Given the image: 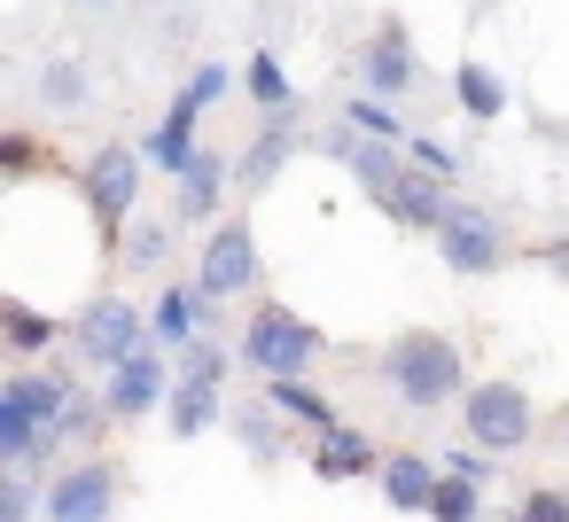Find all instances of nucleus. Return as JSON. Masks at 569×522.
<instances>
[{
	"mask_svg": "<svg viewBox=\"0 0 569 522\" xmlns=\"http://www.w3.org/2000/svg\"><path fill=\"white\" fill-rule=\"evenodd\" d=\"M343 164L359 172L367 203H375V211H390V227H413V234H429V227H437V211H445V180H429L398 141H359Z\"/></svg>",
	"mask_w": 569,
	"mask_h": 522,
	"instance_id": "nucleus-1",
	"label": "nucleus"
},
{
	"mask_svg": "<svg viewBox=\"0 0 569 522\" xmlns=\"http://www.w3.org/2000/svg\"><path fill=\"white\" fill-rule=\"evenodd\" d=\"M382 382H390L398 405L437 413V405H452V390L468 382V367H460V343H452V335L413 328V335H398V343L382 351Z\"/></svg>",
	"mask_w": 569,
	"mask_h": 522,
	"instance_id": "nucleus-2",
	"label": "nucleus"
},
{
	"mask_svg": "<svg viewBox=\"0 0 569 522\" xmlns=\"http://www.w3.org/2000/svg\"><path fill=\"white\" fill-rule=\"evenodd\" d=\"M452 398H460V436L483 444L491 460L515 452V444H530V429H538V413H530V398L515 382H460Z\"/></svg>",
	"mask_w": 569,
	"mask_h": 522,
	"instance_id": "nucleus-3",
	"label": "nucleus"
},
{
	"mask_svg": "<svg viewBox=\"0 0 569 522\" xmlns=\"http://www.w3.org/2000/svg\"><path fill=\"white\" fill-rule=\"evenodd\" d=\"M320 343L328 335L312 320H297L289 304H258L250 328H242V367H258V374H305L320 359Z\"/></svg>",
	"mask_w": 569,
	"mask_h": 522,
	"instance_id": "nucleus-4",
	"label": "nucleus"
},
{
	"mask_svg": "<svg viewBox=\"0 0 569 522\" xmlns=\"http://www.w3.org/2000/svg\"><path fill=\"white\" fill-rule=\"evenodd\" d=\"M102 374H110V382H102V398H94V405H102L110 421H149V413L164 405V382H172V351H164L157 335H141V343H133L126 359H110Z\"/></svg>",
	"mask_w": 569,
	"mask_h": 522,
	"instance_id": "nucleus-5",
	"label": "nucleus"
},
{
	"mask_svg": "<svg viewBox=\"0 0 569 522\" xmlns=\"http://www.w3.org/2000/svg\"><path fill=\"white\" fill-rule=\"evenodd\" d=\"M429 234H437V258H445L460 281H483V273L507 265V227H499L491 211H476V203H445Z\"/></svg>",
	"mask_w": 569,
	"mask_h": 522,
	"instance_id": "nucleus-6",
	"label": "nucleus"
},
{
	"mask_svg": "<svg viewBox=\"0 0 569 522\" xmlns=\"http://www.w3.org/2000/svg\"><path fill=\"white\" fill-rule=\"evenodd\" d=\"M258 281V234L250 219H211L203 227V250H196V297H242Z\"/></svg>",
	"mask_w": 569,
	"mask_h": 522,
	"instance_id": "nucleus-7",
	"label": "nucleus"
},
{
	"mask_svg": "<svg viewBox=\"0 0 569 522\" xmlns=\"http://www.w3.org/2000/svg\"><path fill=\"white\" fill-rule=\"evenodd\" d=\"M141 149H126V141H110V149H94L87 157V172H79V188H87V211H94V227L102 234H118L126 219H133V203H141Z\"/></svg>",
	"mask_w": 569,
	"mask_h": 522,
	"instance_id": "nucleus-8",
	"label": "nucleus"
},
{
	"mask_svg": "<svg viewBox=\"0 0 569 522\" xmlns=\"http://www.w3.org/2000/svg\"><path fill=\"white\" fill-rule=\"evenodd\" d=\"M118 506V468L110 460H71L40 499H32V514H56V522H102Z\"/></svg>",
	"mask_w": 569,
	"mask_h": 522,
	"instance_id": "nucleus-9",
	"label": "nucleus"
},
{
	"mask_svg": "<svg viewBox=\"0 0 569 522\" xmlns=\"http://www.w3.org/2000/svg\"><path fill=\"white\" fill-rule=\"evenodd\" d=\"M141 335H149V320H141V304H133V297H94V304L71 320V343H79V359H87V367L126 359Z\"/></svg>",
	"mask_w": 569,
	"mask_h": 522,
	"instance_id": "nucleus-10",
	"label": "nucleus"
},
{
	"mask_svg": "<svg viewBox=\"0 0 569 522\" xmlns=\"http://www.w3.org/2000/svg\"><path fill=\"white\" fill-rule=\"evenodd\" d=\"M227 157L219 149H188L180 164H172V219L180 227H211L219 211H227Z\"/></svg>",
	"mask_w": 569,
	"mask_h": 522,
	"instance_id": "nucleus-11",
	"label": "nucleus"
},
{
	"mask_svg": "<svg viewBox=\"0 0 569 522\" xmlns=\"http://www.w3.org/2000/svg\"><path fill=\"white\" fill-rule=\"evenodd\" d=\"M359 79H367V94H382V102H398L406 87H421V56H413L406 24H382V32L359 48Z\"/></svg>",
	"mask_w": 569,
	"mask_h": 522,
	"instance_id": "nucleus-12",
	"label": "nucleus"
},
{
	"mask_svg": "<svg viewBox=\"0 0 569 522\" xmlns=\"http://www.w3.org/2000/svg\"><path fill=\"white\" fill-rule=\"evenodd\" d=\"M289 157H297V110H289V118H266V133L242 149V164H227V180H234L242 195H266V188L289 172Z\"/></svg>",
	"mask_w": 569,
	"mask_h": 522,
	"instance_id": "nucleus-13",
	"label": "nucleus"
},
{
	"mask_svg": "<svg viewBox=\"0 0 569 522\" xmlns=\"http://www.w3.org/2000/svg\"><path fill=\"white\" fill-rule=\"evenodd\" d=\"M157 413H164V429H172L180 444H196L203 429H219V413H227V405H219V382H203V374H172Z\"/></svg>",
	"mask_w": 569,
	"mask_h": 522,
	"instance_id": "nucleus-14",
	"label": "nucleus"
},
{
	"mask_svg": "<svg viewBox=\"0 0 569 522\" xmlns=\"http://www.w3.org/2000/svg\"><path fill=\"white\" fill-rule=\"evenodd\" d=\"M375 468V444H367V429H351L343 413L320 429V444H312V475L320 483H351V475H367Z\"/></svg>",
	"mask_w": 569,
	"mask_h": 522,
	"instance_id": "nucleus-15",
	"label": "nucleus"
},
{
	"mask_svg": "<svg viewBox=\"0 0 569 522\" xmlns=\"http://www.w3.org/2000/svg\"><path fill=\"white\" fill-rule=\"evenodd\" d=\"M375 483H382V499L398 506V514H421V499H429V460L421 452H375V468H367Z\"/></svg>",
	"mask_w": 569,
	"mask_h": 522,
	"instance_id": "nucleus-16",
	"label": "nucleus"
},
{
	"mask_svg": "<svg viewBox=\"0 0 569 522\" xmlns=\"http://www.w3.org/2000/svg\"><path fill=\"white\" fill-rule=\"evenodd\" d=\"M196 328H211V297H196V281H172V289H157L149 335H157V343H180V335H196Z\"/></svg>",
	"mask_w": 569,
	"mask_h": 522,
	"instance_id": "nucleus-17",
	"label": "nucleus"
},
{
	"mask_svg": "<svg viewBox=\"0 0 569 522\" xmlns=\"http://www.w3.org/2000/svg\"><path fill=\"white\" fill-rule=\"evenodd\" d=\"M452 102H460L476 126H491V118L507 110V79H499L491 63H476V56H468V63H452Z\"/></svg>",
	"mask_w": 569,
	"mask_h": 522,
	"instance_id": "nucleus-18",
	"label": "nucleus"
},
{
	"mask_svg": "<svg viewBox=\"0 0 569 522\" xmlns=\"http://www.w3.org/2000/svg\"><path fill=\"white\" fill-rule=\"evenodd\" d=\"M196 118H203V110H196V102L180 94V102L164 110V126H157V133L141 141V164H149V172H172V164H180V157L196 149Z\"/></svg>",
	"mask_w": 569,
	"mask_h": 522,
	"instance_id": "nucleus-19",
	"label": "nucleus"
},
{
	"mask_svg": "<svg viewBox=\"0 0 569 522\" xmlns=\"http://www.w3.org/2000/svg\"><path fill=\"white\" fill-rule=\"evenodd\" d=\"M227 421H234V436H242V452H250V460H266V468H273V460L289 452V429H281V405H266V398H258V405H234Z\"/></svg>",
	"mask_w": 569,
	"mask_h": 522,
	"instance_id": "nucleus-20",
	"label": "nucleus"
},
{
	"mask_svg": "<svg viewBox=\"0 0 569 522\" xmlns=\"http://www.w3.org/2000/svg\"><path fill=\"white\" fill-rule=\"evenodd\" d=\"M266 405H281V421H305V429H328L336 421V405L305 374H266Z\"/></svg>",
	"mask_w": 569,
	"mask_h": 522,
	"instance_id": "nucleus-21",
	"label": "nucleus"
},
{
	"mask_svg": "<svg viewBox=\"0 0 569 522\" xmlns=\"http://www.w3.org/2000/svg\"><path fill=\"white\" fill-rule=\"evenodd\" d=\"M63 374H9V382H0V398H9V413H24V421H56V405H63Z\"/></svg>",
	"mask_w": 569,
	"mask_h": 522,
	"instance_id": "nucleus-22",
	"label": "nucleus"
},
{
	"mask_svg": "<svg viewBox=\"0 0 569 522\" xmlns=\"http://www.w3.org/2000/svg\"><path fill=\"white\" fill-rule=\"evenodd\" d=\"M421 514H437V522H476V514H483V491H476L468 475L437 468V475H429V499H421Z\"/></svg>",
	"mask_w": 569,
	"mask_h": 522,
	"instance_id": "nucleus-23",
	"label": "nucleus"
},
{
	"mask_svg": "<svg viewBox=\"0 0 569 522\" xmlns=\"http://www.w3.org/2000/svg\"><path fill=\"white\" fill-rule=\"evenodd\" d=\"M242 87H250V102H258L266 118H289V110H297V87H289V71L273 63V48H258V63L242 71Z\"/></svg>",
	"mask_w": 569,
	"mask_h": 522,
	"instance_id": "nucleus-24",
	"label": "nucleus"
},
{
	"mask_svg": "<svg viewBox=\"0 0 569 522\" xmlns=\"http://www.w3.org/2000/svg\"><path fill=\"white\" fill-rule=\"evenodd\" d=\"M87 94H94V79H87L71 56H56V63L40 71V102H48L56 118H79V110H87Z\"/></svg>",
	"mask_w": 569,
	"mask_h": 522,
	"instance_id": "nucleus-25",
	"label": "nucleus"
},
{
	"mask_svg": "<svg viewBox=\"0 0 569 522\" xmlns=\"http://www.w3.org/2000/svg\"><path fill=\"white\" fill-rule=\"evenodd\" d=\"M118 258H126L133 273H164V265H172V227H164V219H141L133 234L118 227Z\"/></svg>",
	"mask_w": 569,
	"mask_h": 522,
	"instance_id": "nucleus-26",
	"label": "nucleus"
},
{
	"mask_svg": "<svg viewBox=\"0 0 569 522\" xmlns=\"http://www.w3.org/2000/svg\"><path fill=\"white\" fill-rule=\"evenodd\" d=\"M0 335H9V351L40 359V351H48V343H56L63 328H56L48 312H32V304H17V297H9V304H0Z\"/></svg>",
	"mask_w": 569,
	"mask_h": 522,
	"instance_id": "nucleus-27",
	"label": "nucleus"
},
{
	"mask_svg": "<svg viewBox=\"0 0 569 522\" xmlns=\"http://www.w3.org/2000/svg\"><path fill=\"white\" fill-rule=\"evenodd\" d=\"M343 126H351L359 141H406V118H398L382 94H351V102H343Z\"/></svg>",
	"mask_w": 569,
	"mask_h": 522,
	"instance_id": "nucleus-28",
	"label": "nucleus"
},
{
	"mask_svg": "<svg viewBox=\"0 0 569 522\" xmlns=\"http://www.w3.org/2000/svg\"><path fill=\"white\" fill-rule=\"evenodd\" d=\"M398 149H406V157H413V164H421L429 180H460V157H452L445 141H429V133H406Z\"/></svg>",
	"mask_w": 569,
	"mask_h": 522,
	"instance_id": "nucleus-29",
	"label": "nucleus"
},
{
	"mask_svg": "<svg viewBox=\"0 0 569 522\" xmlns=\"http://www.w3.org/2000/svg\"><path fill=\"white\" fill-rule=\"evenodd\" d=\"M227 87H234V71H227V63H196V71H188V87H180V94H188V102H196V110H211V102H219V94H227Z\"/></svg>",
	"mask_w": 569,
	"mask_h": 522,
	"instance_id": "nucleus-30",
	"label": "nucleus"
},
{
	"mask_svg": "<svg viewBox=\"0 0 569 522\" xmlns=\"http://www.w3.org/2000/svg\"><path fill=\"white\" fill-rule=\"evenodd\" d=\"M40 164V141L32 133H0V180H17V172H32Z\"/></svg>",
	"mask_w": 569,
	"mask_h": 522,
	"instance_id": "nucleus-31",
	"label": "nucleus"
},
{
	"mask_svg": "<svg viewBox=\"0 0 569 522\" xmlns=\"http://www.w3.org/2000/svg\"><path fill=\"white\" fill-rule=\"evenodd\" d=\"M445 468H452V475H468V483H491V452H483V444H468V436L445 452Z\"/></svg>",
	"mask_w": 569,
	"mask_h": 522,
	"instance_id": "nucleus-32",
	"label": "nucleus"
},
{
	"mask_svg": "<svg viewBox=\"0 0 569 522\" xmlns=\"http://www.w3.org/2000/svg\"><path fill=\"white\" fill-rule=\"evenodd\" d=\"M522 522H569V491H530L522 499Z\"/></svg>",
	"mask_w": 569,
	"mask_h": 522,
	"instance_id": "nucleus-33",
	"label": "nucleus"
},
{
	"mask_svg": "<svg viewBox=\"0 0 569 522\" xmlns=\"http://www.w3.org/2000/svg\"><path fill=\"white\" fill-rule=\"evenodd\" d=\"M24 514H32V491H24L17 468H9V475H0V522H24Z\"/></svg>",
	"mask_w": 569,
	"mask_h": 522,
	"instance_id": "nucleus-34",
	"label": "nucleus"
},
{
	"mask_svg": "<svg viewBox=\"0 0 569 522\" xmlns=\"http://www.w3.org/2000/svg\"><path fill=\"white\" fill-rule=\"evenodd\" d=\"M351 149H359V133H351V126H328V133H320V157H336V164H343Z\"/></svg>",
	"mask_w": 569,
	"mask_h": 522,
	"instance_id": "nucleus-35",
	"label": "nucleus"
},
{
	"mask_svg": "<svg viewBox=\"0 0 569 522\" xmlns=\"http://www.w3.org/2000/svg\"><path fill=\"white\" fill-rule=\"evenodd\" d=\"M538 265H546V273L569 289V242H546V250H538Z\"/></svg>",
	"mask_w": 569,
	"mask_h": 522,
	"instance_id": "nucleus-36",
	"label": "nucleus"
},
{
	"mask_svg": "<svg viewBox=\"0 0 569 522\" xmlns=\"http://www.w3.org/2000/svg\"><path fill=\"white\" fill-rule=\"evenodd\" d=\"M71 9H118V0H71Z\"/></svg>",
	"mask_w": 569,
	"mask_h": 522,
	"instance_id": "nucleus-37",
	"label": "nucleus"
},
{
	"mask_svg": "<svg viewBox=\"0 0 569 522\" xmlns=\"http://www.w3.org/2000/svg\"><path fill=\"white\" fill-rule=\"evenodd\" d=\"M0 413H9V398H0Z\"/></svg>",
	"mask_w": 569,
	"mask_h": 522,
	"instance_id": "nucleus-38",
	"label": "nucleus"
}]
</instances>
